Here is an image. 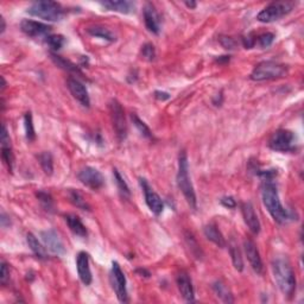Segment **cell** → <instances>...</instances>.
<instances>
[{
    "label": "cell",
    "mask_w": 304,
    "mask_h": 304,
    "mask_svg": "<svg viewBox=\"0 0 304 304\" xmlns=\"http://www.w3.org/2000/svg\"><path fill=\"white\" fill-rule=\"evenodd\" d=\"M243 43H244V46L246 49H252L257 43V37H253L252 35H249L247 37L243 38Z\"/></svg>",
    "instance_id": "60d3db41"
},
{
    "label": "cell",
    "mask_w": 304,
    "mask_h": 304,
    "mask_svg": "<svg viewBox=\"0 0 304 304\" xmlns=\"http://www.w3.org/2000/svg\"><path fill=\"white\" fill-rule=\"evenodd\" d=\"M221 205L222 206H225L226 208H229V209H233V208H235L237 207V202H235V200L233 199V197H222V199H221Z\"/></svg>",
    "instance_id": "ab89813d"
},
{
    "label": "cell",
    "mask_w": 304,
    "mask_h": 304,
    "mask_svg": "<svg viewBox=\"0 0 304 304\" xmlns=\"http://www.w3.org/2000/svg\"><path fill=\"white\" fill-rule=\"evenodd\" d=\"M0 222H1V227H7V226H10V217H7L6 214L4 213V212H2L1 213V219H0Z\"/></svg>",
    "instance_id": "7bdbcfd3"
},
{
    "label": "cell",
    "mask_w": 304,
    "mask_h": 304,
    "mask_svg": "<svg viewBox=\"0 0 304 304\" xmlns=\"http://www.w3.org/2000/svg\"><path fill=\"white\" fill-rule=\"evenodd\" d=\"M87 32L93 37L101 38V40L108 41V42H114L116 41V36L112 31L108 30L107 28L101 25H95V26H90V28L87 29Z\"/></svg>",
    "instance_id": "d4e9b609"
},
{
    "label": "cell",
    "mask_w": 304,
    "mask_h": 304,
    "mask_svg": "<svg viewBox=\"0 0 304 304\" xmlns=\"http://www.w3.org/2000/svg\"><path fill=\"white\" fill-rule=\"evenodd\" d=\"M244 250L245 255L247 257V261H249L251 267L253 268V271L257 274L262 273V261L259 255V251L257 249V245L252 239H245L244 240Z\"/></svg>",
    "instance_id": "5bb4252c"
},
{
    "label": "cell",
    "mask_w": 304,
    "mask_h": 304,
    "mask_svg": "<svg viewBox=\"0 0 304 304\" xmlns=\"http://www.w3.org/2000/svg\"><path fill=\"white\" fill-rule=\"evenodd\" d=\"M137 273H140L141 276H143V274H145V277H150V272H149V271H146L145 268H138Z\"/></svg>",
    "instance_id": "ee69618b"
},
{
    "label": "cell",
    "mask_w": 304,
    "mask_h": 304,
    "mask_svg": "<svg viewBox=\"0 0 304 304\" xmlns=\"http://www.w3.org/2000/svg\"><path fill=\"white\" fill-rule=\"evenodd\" d=\"M220 43L221 45L223 46L225 49H234L235 45H237V42L231 37H221L220 38Z\"/></svg>",
    "instance_id": "f35d334b"
},
{
    "label": "cell",
    "mask_w": 304,
    "mask_h": 304,
    "mask_svg": "<svg viewBox=\"0 0 304 304\" xmlns=\"http://www.w3.org/2000/svg\"><path fill=\"white\" fill-rule=\"evenodd\" d=\"M26 243H28L30 250L34 252V255L40 259H46L48 258V252H46V247L43 246L42 244L38 241V239L35 237L32 233H28L26 234Z\"/></svg>",
    "instance_id": "603a6c76"
},
{
    "label": "cell",
    "mask_w": 304,
    "mask_h": 304,
    "mask_svg": "<svg viewBox=\"0 0 304 304\" xmlns=\"http://www.w3.org/2000/svg\"><path fill=\"white\" fill-rule=\"evenodd\" d=\"M131 119H132V122H133L135 128H137V130L140 132V134L143 135V137L147 138V139H152L153 135H152L151 130L149 129V126H147L146 124L143 122V120L138 118L137 114L132 113L131 114Z\"/></svg>",
    "instance_id": "4dcf8cb0"
},
{
    "label": "cell",
    "mask_w": 304,
    "mask_h": 304,
    "mask_svg": "<svg viewBox=\"0 0 304 304\" xmlns=\"http://www.w3.org/2000/svg\"><path fill=\"white\" fill-rule=\"evenodd\" d=\"M110 112L112 125H113L114 131H116L117 138L122 141L128 135V124H126L125 119V112H124L123 106L117 100H112L110 102Z\"/></svg>",
    "instance_id": "ba28073f"
},
{
    "label": "cell",
    "mask_w": 304,
    "mask_h": 304,
    "mask_svg": "<svg viewBox=\"0 0 304 304\" xmlns=\"http://www.w3.org/2000/svg\"><path fill=\"white\" fill-rule=\"evenodd\" d=\"M241 213H243L244 221L250 228V231L253 234H259V232H261V222H259L258 215H257L252 203L244 202L241 205Z\"/></svg>",
    "instance_id": "ac0fdd59"
},
{
    "label": "cell",
    "mask_w": 304,
    "mask_h": 304,
    "mask_svg": "<svg viewBox=\"0 0 304 304\" xmlns=\"http://www.w3.org/2000/svg\"><path fill=\"white\" fill-rule=\"evenodd\" d=\"M0 22H1V34H4L5 29H6V24H5V19L1 17V18H0Z\"/></svg>",
    "instance_id": "bcb514c9"
},
{
    "label": "cell",
    "mask_w": 304,
    "mask_h": 304,
    "mask_svg": "<svg viewBox=\"0 0 304 304\" xmlns=\"http://www.w3.org/2000/svg\"><path fill=\"white\" fill-rule=\"evenodd\" d=\"M69 200L70 202L73 203L75 207H78L82 211H90V206L88 205L87 201L85 200V197L82 196L81 194L79 193L78 190H74V189H70L69 190Z\"/></svg>",
    "instance_id": "f546056e"
},
{
    "label": "cell",
    "mask_w": 304,
    "mask_h": 304,
    "mask_svg": "<svg viewBox=\"0 0 304 304\" xmlns=\"http://www.w3.org/2000/svg\"><path fill=\"white\" fill-rule=\"evenodd\" d=\"M79 179L82 184L91 190H99L105 185V178L102 174L95 168L85 167L79 171Z\"/></svg>",
    "instance_id": "30bf717a"
},
{
    "label": "cell",
    "mask_w": 304,
    "mask_h": 304,
    "mask_svg": "<svg viewBox=\"0 0 304 304\" xmlns=\"http://www.w3.org/2000/svg\"><path fill=\"white\" fill-rule=\"evenodd\" d=\"M184 4L187 5V7H189V8H195V7H196V5H197L195 1H185Z\"/></svg>",
    "instance_id": "f6af8a7d"
},
{
    "label": "cell",
    "mask_w": 304,
    "mask_h": 304,
    "mask_svg": "<svg viewBox=\"0 0 304 304\" xmlns=\"http://www.w3.org/2000/svg\"><path fill=\"white\" fill-rule=\"evenodd\" d=\"M144 23L146 29L153 35H158L161 31V17L151 2H147L144 6Z\"/></svg>",
    "instance_id": "e0dca14e"
},
{
    "label": "cell",
    "mask_w": 304,
    "mask_h": 304,
    "mask_svg": "<svg viewBox=\"0 0 304 304\" xmlns=\"http://www.w3.org/2000/svg\"><path fill=\"white\" fill-rule=\"evenodd\" d=\"M41 238H42L44 246L51 253L57 256H62L66 253V247H64L63 241L61 240L60 235L55 229H46V231L41 232Z\"/></svg>",
    "instance_id": "4fadbf2b"
},
{
    "label": "cell",
    "mask_w": 304,
    "mask_h": 304,
    "mask_svg": "<svg viewBox=\"0 0 304 304\" xmlns=\"http://www.w3.org/2000/svg\"><path fill=\"white\" fill-rule=\"evenodd\" d=\"M213 290L217 296L222 301L223 303H233L234 302V298H233L232 292L229 291V289L227 288L225 283H222L221 280H217L213 284Z\"/></svg>",
    "instance_id": "484cf974"
},
{
    "label": "cell",
    "mask_w": 304,
    "mask_h": 304,
    "mask_svg": "<svg viewBox=\"0 0 304 304\" xmlns=\"http://www.w3.org/2000/svg\"><path fill=\"white\" fill-rule=\"evenodd\" d=\"M111 284L116 292L118 300L122 303L129 302L128 289H126V277L124 274L122 267L117 261L112 262V271H111Z\"/></svg>",
    "instance_id": "9c48e42d"
},
{
    "label": "cell",
    "mask_w": 304,
    "mask_h": 304,
    "mask_svg": "<svg viewBox=\"0 0 304 304\" xmlns=\"http://www.w3.org/2000/svg\"><path fill=\"white\" fill-rule=\"evenodd\" d=\"M36 196L41 202V205H42V207L46 212H52V209H54V201H52V197L48 193L40 191V193L36 194Z\"/></svg>",
    "instance_id": "e575fe53"
},
{
    "label": "cell",
    "mask_w": 304,
    "mask_h": 304,
    "mask_svg": "<svg viewBox=\"0 0 304 304\" xmlns=\"http://www.w3.org/2000/svg\"><path fill=\"white\" fill-rule=\"evenodd\" d=\"M1 81H2V86H1V90H4V89H5V87H6V81H5V79H4V76H2V78H1Z\"/></svg>",
    "instance_id": "7dc6e473"
},
{
    "label": "cell",
    "mask_w": 304,
    "mask_h": 304,
    "mask_svg": "<svg viewBox=\"0 0 304 304\" xmlns=\"http://www.w3.org/2000/svg\"><path fill=\"white\" fill-rule=\"evenodd\" d=\"M51 60L54 61V63L56 64V66L60 67L61 69L66 70V72L78 74V75H82L81 70L79 69V67L76 66V64H74L72 61L66 60V58H63L60 55H56L54 54V52H51Z\"/></svg>",
    "instance_id": "cb8c5ba5"
},
{
    "label": "cell",
    "mask_w": 304,
    "mask_h": 304,
    "mask_svg": "<svg viewBox=\"0 0 304 304\" xmlns=\"http://www.w3.org/2000/svg\"><path fill=\"white\" fill-rule=\"evenodd\" d=\"M51 26L44 24V23L36 22V20L24 19L20 23V30H22L26 36L31 38H46L50 36L51 32Z\"/></svg>",
    "instance_id": "7c38bea8"
},
{
    "label": "cell",
    "mask_w": 304,
    "mask_h": 304,
    "mask_svg": "<svg viewBox=\"0 0 304 304\" xmlns=\"http://www.w3.org/2000/svg\"><path fill=\"white\" fill-rule=\"evenodd\" d=\"M141 55H143V57H145L147 61L155 60L156 57L155 46H153L151 43H146L145 45L143 46V49H141Z\"/></svg>",
    "instance_id": "8d00e7d4"
},
{
    "label": "cell",
    "mask_w": 304,
    "mask_h": 304,
    "mask_svg": "<svg viewBox=\"0 0 304 304\" xmlns=\"http://www.w3.org/2000/svg\"><path fill=\"white\" fill-rule=\"evenodd\" d=\"M102 7H105L108 11H114V12H119L123 14L134 13L135 4L128 0H107V1L100 2Z\"/></svg>",
    "instance_id": "ffe728a7"
},
{
    "label": "cell",
    "mask_w": 304,
    "mask_h": 304,
    "mask_svg": "<svg viewBox=\"0 0 304 304\" xmlns=\"http://www.w3.org/2000/svg\"><path fill=\"white\" fill-rule=\"evenodd\" d=\"M229 253H231L234 268L237 271H239V272H241V271L244 270V261H243V257H241L240 250H239L238 245L235 244L234 241H232L231 245H229Z\"/></svg>",
    "instance_id": "83f0119b"
},
{
    "label": "cell",
    "mask_w": 304,
    "mask_h": 304,
    "mask_svg": "<svg viewBox=\"0 0 304 304\" xmlns=\"http://www.w3.org/2000/svg\"><path fill=\"white\" fill-rule=\"evenodd\" d=\"M139 184L141 189H143V193L144 196H145V202L147 205V207H149L150 211L152 212L155 215H161L163 213V209H164V203L163 201H162L161 196L156 193L153 189L150 187V184L147 183V181L145 178H139Z\"/></svg>",
    "instance_id": "8fae6325"
},
{
    "label": "cell",
    "mask_w": 304,
    "mask_h": 304,
    "mask_svg": "<svg viewBox=\"0 0 304 304\" xmlns=\"http://www.w3.org/2000/svg\"><path fill=\"white\" fill-rule=\"evenodd\" d=\"M76 267L81 282L85 285H89L91 283V271L89 266V256L86 252H80L76 257Z\"/></svg>",
    "instance_id": "d6986e66"
},
{
    "label": "cell",
    "mask_w": 304,
    "mask_h": 304,
    "mask_svg": "<svg viewBox=\"0 0 304 304\" xmlns=\"http://www.w3.org/2000/svg\"><path fill=\"white\" fill-rule=\"evenodd\" d=\"M185 240H187V244L189 249H190V252L195 256V258L196 259L202 258V251L200 249V245L197 244L196 240H195L194 235L191 234V233L187 232L185 233Z\"/></svg>",
    "instance_id": "d6a6232c"
},
{
    "label": "cell",
    "mask_w": 304,
    "mask_h": 304,
    "mask_svg": "<svg viewBox=\"0 0 304 304\" xmlns=\"http://www.w3.org/2000/svg\"><path fill=\"white\" fill-rule=\"evenodd\" d=\"M30 16L38 17V18L48 20V22H58L64 17L66 11L61 4L51 0H43L36 1L31 5L26 11Z\"/></svg>",
    "instance_id": "277c9868"
},
{
    "label": "cell",
    "mask_w": 304,
    "mask_h": 304,
    "mask_svg": "<svg viewBox=\"0 0 304 304\" xmlns=\"http://www.w3.org/2000/svg\"><path fill=\"white\" fill-rule=\"evenodd\" d=\"M8 277H10V268L8 265L5 262V261H1V270H0V282L2 285H5L7 283Z\"/></svg>",
    "instance_id": "74e56055"
},
{
    "label": "cell",
    "mask_w": 304,
    "mask_h": 304,
    "mask_svg": "<svg viewBox=\"0 0 304 304\" xmlns=\"http://www.w3.org/2000/svg\"><path fill=\"white\" fill-rule=\"evenodd\" d=\"M176 283L183 300L188 303L195 302V291L193 283H191L190 277H189V274L185 272V271H181V272L177 274Z\"/></svg>",
    "instance_id": "2e32d148"
},
{
    "label": "cell",
    "mask_w": 304,
    "mask_h": 304,
    "mask_svg": "<svg viewBox=\"0 0 304 304\" xmlns=\"http://www.w3.org/2000/svg\"><path fill=\"white\" fill-rule=\"evenodd\" d=\"M177 185L182 191L183 196L187 200L188 205L193 209L197 207V199L195 194L193 183L189 177V164L188 156L184 150H182L178 155V171H177Z\"/></svg>",
    "instance_id": "3957f363"
},
{
    "label": "cell",
    "mask_w": 304,
    "mask_h": 304,
    "mask_svg": "<svg viewBox=\"0 0 304 304\" xmlns=\"http://www.w3.org/2000/svg\"><path fill=\"white\" fill-rule=\"evenodd\" d=\"M113 176L120 195H122L124 199H130L131 197V190H130L128 183L124 179V177L120 175V173L117 169H113Z\"/></svg>",
    "instance_id": "f1b7e54d"
},
{
    "label": "cell",
    "mask_w": 304,
    "mask_h": 304,
    "mask_svg": "<svg viewBox=\"0 0 304 304\" xmlns=\"http://www.w3.org/2000/svg\"><path fill=\"white\" fill-rule=\"evenodd\" d=\"M274 37L276 36L272 32H265V34H261V36L257 37V42H258L261 48H268L273 43Z\"/></svg>",
    "instance_id": "d590c367"
},
{
    "label": "cell",
    "mask_w": 304,
    "mask_h": 304,
    "mask_svg": "<svg viewBox=\"0 0 304 304\" xmlns=\"http://www.w3.org/2000/svg\"><path fill=\"white\" fill-rule=\"evenodd\" d=\"M286 74H288V67L284 64L274 61H264L257 64L250 78L253 81L261 82L284 78Z\"/></svg>",
    "instance_id": "5b68a950"
},
{
    "label": "cell",
    "mask_w": 304,
    "mask_h": 304,
    "mask_svg": "<svg viewBox=\"0 0 304 304\" xmlns=\"http://www.w3.org/2000/svg\"><path fill=\"white\" fill-rule=\"evenodd\" d=\"M203 233H205L206 238H207L208 240H211L212 243H214L217 246L219 247L226 246L225 238H223L222 233L220 232L219 227L215 225V223L211 222L208 223V225H206L205 228H203Z\"/></svg>",
    "instance_id": "44dd1931"
},
{
    "label": "cell",
    "mask_w": 304,
    "mask_h": 304,
    "mask_svg": "<svg viewBox=\"0 0 304 304\" xmlns=\"http://www.w3.org/2000/svg\"><path fill=\"white\" fill-rule=\"evenodd\" d=\"M67 87L70 93H72L74 99L78 100V101L84 106V107H87V108L89 107L90 106L89 95H88L87 88H86V86L82 84V82H80L79 80H76V79L70 78V79H68V81H67Z\"/></svg>",
    "instance_id": "9a60e30c"
},
{
    "label": "cell",
    "mask_w": 304,
    "mask_h": 304,
    "mask_svg": "<svg viewBox=\"0 0 304 304\" xmlns=\"http://www.w3.org/2000/svg\"><path fill=\"white\" fill-rule=\"evenodd\" d=\"M64 219H66L68 227H69V229L74 233V234L78 235V237H81V238L87 237V234H88L87 228H86L84 222H82L81 219H80L78 215L67 214L66 217H64Z\"/></svg>",
    "instance_id": "7402d4cb"
},
{
    "label": "cell",
    "mask_w": 304,
    "mask_h": 304,
    "mask_svg": "<svg viewBox=\"0 0 304 304\" xmlns=\"http://www.w3.org/2000/svg\"><path fill=\"white\" fill-rule=\"evenodd\" d=\"M24 126H25L26 139H28L29 141H34L35 139H36V133H35V128H34V122H32L31 112L25 113Z\"/></svg>",
    "instance_id": "1f68e13d"
},
{
    "label": "cell",
    "mask_w": 304,
    "mask_h": 304,
    "mask_svg": "<svg viewBox=\"0 0 304 304\" xmlns=\"http://www.w3.org/2000/svg\"><path fill=\"white\" fill-rule=\"evenodd\" d=\"M295 133L289 130H278L271 135L268 140V146L271 150L278 152H294L296 150L295 146Z\"/></svg>",
    "instance_id": "52a82bcc"
},
{
    "label": "cell",
    "mask_w": 304,
    "mask_h": 304,
    "mask_svg": "<svg viewBox=\"0 0 304 304\" xmlns=\"http://www.w3.org/2000/svg\"><path fill=\"white\" fill-rule=\"evenodd\" d=\"M262 203L266 207L268 213L278 223H285L291 219L290 213L280 203L277 187L272 181H264L261 185Z\"/></svg>",
    "instance_id": "7a4b0ae2"
},
{
    "label": "cell",
    "mask_w": 304,
    "mask_h": 304,
    "mask_svg": "<svg viewBox=\"0 0 304 304\" xmlns=\"http://www.w3.org/2000/svg\"><path fill=\"white\" fill-rule=\"evenodd\" d=\"M38 162H40L44 174L48 176H51L52 173H54V158H52L51 153L48 151L40 153V156H38Z\"/></svg>",
    "instance_id": "4316f807"
},
{
    "label": "cell",
    "mask_w": 304,
    "mask_h": 304,
    "mask_svg": "<svg viewBox=\"0 0 304 304\" xmlns=\"http://www.w3.org/2000/svg\"><path fill=\"white\" fill-rule=\"evenodd\" d=\"M296 6V2L294 1H274L262 8L257 16V19L261 23H272L279 20L286 14H289Z\"/></svg>",
    "instance_id": "8992f818"
},
{
    "label": "cell",
    "mask_w": 304,
    "mask_h": 304,
    "mask_svg": "<svg viewBox=\"0 0 304 304\" xmlns=\"http://www.w3.org/2000/svg\"><path fill=\"white\" fill-rule=\"evenodd\" d=\"M272 272L283 295L288 298L294 296L296 291V277L289 259L286 257H276L272 261Z\"/></svg>",
    "instance_id": "6da1fadb"
},
{
    "label": "cell",
    "mask_w": 304,
    "mask_h": 304,
    "mask_svg": "<svg viewBox=\"0 0 304 304\" xmlns=\"http://www.w3.org/2000/svg\"><path fill=\"white\" fill-rule=\"evenodd\" d=\"M155 96H156V99H158V100H168L170 97V95L168 93H165V91H159V90L155 91Z\"/></svg>",
    "instance_id": "b9f144b4"
},
{
    "label": "cell",
    "mask_w": 304,
    "mask_h": 304,
    "mask_svg": "<svg viewBox=\"0 0 304 304\" xmlns=\"http://www.w3.org/2000/svg\"><path fill=\"white\" fill-rule=\"evenodd\" d=\"M45 42L49 45L50 49L54 50V51H57V50H60L62 46L64 45L66 40H64V37L62 36V35H50V36L46 37Z\"/></svg>",
    "instance_id": "836d02e7"
}]
</instances>
